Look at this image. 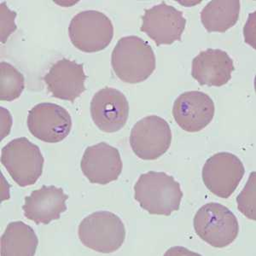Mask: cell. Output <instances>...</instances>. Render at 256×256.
I'll return each instance as SVG.
<instances>
[{"label":"cell","instance_id":"obj_1","mask_svg":"<svg viewBox=\"0 0 256 256\" xmlns=\"http://www.w3.org/2000/svg\"><path fill=\"white\" fill-rule=\"evenodd\" d=\"M134 198L150 214L169 216L180 210L183 192L180 184L164 172H146L134 186Z\"/></svg>","mask_w":256,"mask_h":256},{"label":"cell","instance_id":"obj_2","mask_svg":"<svg viewBox=\"0 0 256 256\" xmlns=\"http://www.w3.org/2000/svg\"><path fill=\"white\" fill-rule=\"evenodd\" d=\"M117 77L129 84L141 83L156 70V56L148 42L138 36H126L117 42L111 56Z\"/></svg>","mask_w":256,"mask_h":256},{"label":"cell","instance_id":"obj_3","mask_svg":"<svg viewBox=\"0 0 256 256\" xmlns=\"http://www.w3.org/2000/svg\"><path fill=\"white\" fill-rule=\"evenodd\" d=\"M78 235L86 247L98 253H113L125 241V226L114 212L98 211L82 220Z\"/></svg>","mask_w":256,"mask_h":256},{"label":"cell","instance_id":"obj_4","mask_svg":"<svg viewBox=\"0 0 256 256\" xmlns=\"http://www.w3.org/2000/svg\"><path fill=\"white\" fill-rule=\"evenodd\" d=\"M1 162L19 186L26 187L34 184L40 178L44 159L40 147L22 137L2 148Z\"/></svg>","mask_w":256,"mask_h":256},{"label":"cell","instance_id":"obj_5","mask_svg":"<svg viewBox=\"0 0 256 256\" xmlns=\"http://www.w3.org/2000/svg\"><path fill=\"white\" fill-rule=\"evenodd\" d=\"M193 224L198 236L214 248L229 246L238 235V222L235 214L224 205L216 202L200 208Z\"/></svg>","mask_w":256,"mask_h":256},{"label":"cell","instance_id":"obj_6","mask_svg":"<svg viewBox=\"0 0 256 256\" xmlns=\"http://www.w3.org/2000/svg\"><path fill=\"white\" fill-rule=\"evenodd\" d=\"M68 36L74 46L83 52H98L113 40V24L102 12L84 10L70 22Z\"/></svg>","mask_w":256,"mask_h":256},{"label":"cell","instance_id":"obj_7","mask_svg":"<svg viewBox=\"0 0 256 256\" xmlns=\"http://www.w3.org/2000/svg\"><path fill=\"white\" fill-rule=\"evenodd\" d=\"M172 131L168 123L158 116H150L138 120L130 134V146L138 158L156 160L171 146Z\"/></svg>","mask_w":256,"mask_h":256},{"label":"cell","instance_id":"obj_8","mask_svg":"<svg viewBox=\"0 0 256 256\" xmlns=\"http://www.w3.org/2000/svg\"><path fill=\"white\" fill-rule=\"evenodd\" d=\"M241 160L229 152H220L208 158L202 168V180L218 198H230L244 176Z\"/></svg>","mask_w":256,"mask_h":256},{"label":"cell","instance_id":"obj_9","mask_svg":"<svg viewBox=\"0 0 256 256\" xmlns=\"http://www.w3.org/2000/svg\"><path fill=\"white\" fill-rule=\"evenodd\" d=\"M28 128L36 138L46 143H59L68 136L72 118L64 107L52 102H41L30 110Z\"/></svg>","mask_w":256,"mask_h":256},{"label":"cell","instance_id":"obj_10","mask_svg":"<svg viewBox=\"0 0 256 256\" xmlns=\"http://www.w3.org/2000/svg\"><path fill=\"white\" fill-rule=\"evenodd\" d=\"M141 31L148 35L158 46L180 41L186 19L183 12L165 2L146 10L142 16Z\"/></svg>","mask_w":256,"mask_h":256},{"label":"cell","instance_id":"obj_11","mask_svg":"<svg viewBox=\"0 0 256 256\" xmlns=\"http://www.w3.org/2000/svg\"><path fill=\"white\" fill-rule=\"evenodd\" d=\"M90 110L95 125L101 131L113 134L124 128L128 122L129 104L120 90L105 88L94 94Z\"/></svg>","mask_w":256,"mask_h":256},{"label":"cell","instance_id":"obj_12","mask_svg":"<svg viewBox=\"0 0 256 256\" xmlns=\"http://www.w3.org/2000/svg\"><path fill=\"white\" fill-rule=\"evenodd\" d=\"M122 160L116 148L105 142L84 150L80 168L90 183L107 184L118 180L122 172Z\"/></svg>","mask_w":256,"mask_h":256},{"label":"cell","instance_id":"obj_13","mask_svg":"<svg viewBox=\"0 0 256 256\" xmlns=\"http://www.w3.org/2000/svg\"><path fill=\"white\" fill-rule=\"evenodd\" d=\"M214 102L208 94L190 90L181 94L172 107L175 122L184 131L200 132L210 125L214 116Z\"/></svg>","mask_w":256,"mask_h":256},{"label":"cell","instance_id":"obj_14","mask_svg":"<svg viewBox=\"0 0 256 256\" xmlns=\"http://www.w3.org/2000/svg\"><path fill=\"white\" fill-rule=\"evenodd\" d=\"M44 83L54 98L73 102L84 90L86 76L83 64L62 58L53 64L44 76Z\"/></svg>","mask_w":256,"mask_h":256},{"label":"cell","instance_id":"obj_15","mask_svg":"<svg viewBox=\"0 0 256 256\" xmlns=\"http://www.w3.org/2000/svg\"><path fill=\"white\" fill-rule=\"evenodd\" d=\"M68 199V196L62 188L43 186L25 198L22 206L24 216L36 224H50L60 218L62 214L67 210Z\"/></svg>","mask_w":256,"mask_h":256},{"label":"cell","instance_id":"obj_16","mask_svg":"<svg viewBox=\"0 0 256 256\" xmlns=\"http://www.w3.org/2000/svg\"><path fill=\"white\" fill-rule=\"evenodd\" d=\"M232 59L220 49H208L192 60V76L201 86L220 88L232 79Z\"/></svg>","mask_w":256,"mask_h":256},{"label":"cell","instance_id":"obj_17","mask_svg":"<svg viewBox=\"0 0 256 256\" xmlns=\"http://www.w3.org/2000/svg\"><path fill=\"white\" fill-rule=\"evenodd\" d=\"M0 244L2 256H34L38 240L32 227L22 222H14L6 227Z\"/></svg>","mask_w":256,"mask_h":256},{"label":"cell","instance_id":"obj_18","mask_svg":"<svg viewBox=\"0 0 256 256\" xmlns=\"http://www.w3.org/2000/svg\"><path fill=\"white\" fill-rule=\"evenodd\" d=\"M240 9L238 0H212L202 10V24L208 32H226L238 22Z\"/></svg>","mask_w":256,"mask_h":256},{"label":"cell","instance_id":"obj_19","mask_svg":"<svg viewBox=\"0 0 256 256\" xmlns=\"http://www.w3.org/2000/svg\"><path fill=\"white\" fill-rule=\"evenodd\" d=\"M25 88V79L12 64L6 62L0 64V99L12 102L18 99Z\"/></svg>","mask_w":256,"mask_h":256},{"label":"cell","instance_id":"obj_20","mask_svg":"<svg viewBox=\"0 0 256 256\" xmlns=\"http://www.w3.org/2000/svg\"><path fill=\"white\" fill-rule=\"evenodd\" d=\"M256 172L250 175L244 189L236 198L238 208L240 212L248 218L256 220Z\"/></svg>","mask_w":256,"mask_h":256},{"label":"cell","instance_id":"obj_21","mask_svg":"<svg viewBox=\"0 0 256 256\" xmlns=\"http://www.w3.org/2000/svg\"><path fill=\"white\" fill-rule=\"evenodd\" d=\"M16 13L12 12L8 8L6 3L1 4L0 6V22H1V42L6 43L10 35L16 30L15 24Z\"/></svg>","mask_w":256,"mask_h":256}]
</instances>
